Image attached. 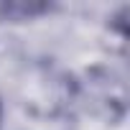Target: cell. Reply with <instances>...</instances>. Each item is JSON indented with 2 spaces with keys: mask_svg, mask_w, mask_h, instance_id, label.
I'll use <instances>...</instances> for the list:
<instances>
[{
  "mask_svg": "<svg viewBox=\"0 0 130 130\" xmlns=\"http://www.w3.org/2000/svg\"><path fill=\"white\" fill-rule=\"evenodd\" d=\"M79 94H82V102H87V107H92V112L100 115L102 120L112 125L125 120L127 87L115 69H92L79 84Z\"/></svg>",
  "mask_w": 130,
  "mask_h": 130,
  "instance_id": "1",
  "label": "cell"
},
{
  "mask_svg": "<svg viewBox=\"0 0 130 130\" xmlns=\"http://www.w3.org/2000/svg\"><path fill=\"white\" fill-rule=\"evenodd\" d=\"M54 5L48 3H26V0H15V3H3L0 5V13L10 21H33L38 15L51 13Z\"/></svg>",
  "mask_w": 130,
  "mask_h": 130,
  "instance_id": "2",
  "label": "cell"
},
{
  "mask_svg": "<svg viewBox=\"0 0 130 130\" xmlns=\"http://www.w3.org/2000/svg\"><path fill=\"white\" fill-rule=\"evenodd\" d=\"M3 117H5V110H3V100H0V125H3Z\"/></svg>",
  "mask_w": 130,
  "mask_h": 130,
  "instance_id": "3",
  "label": "cell"
}]
</instances>
